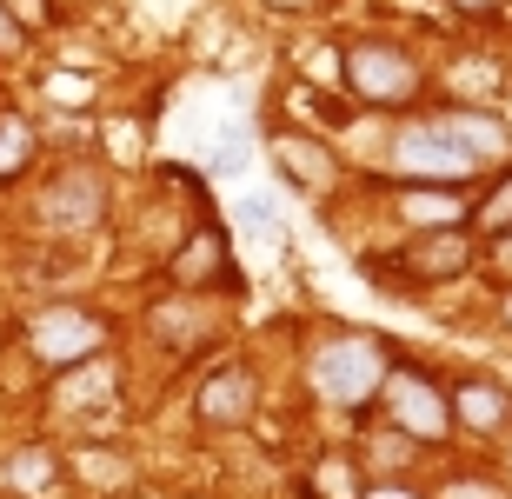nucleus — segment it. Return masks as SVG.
<instances>
[{
    "mask_svg": "<svg viewBox=\"0 0 512 499\" xmlns=\"http://www.w3.org/2000/svg\"><path fill=\"white\" fill-rule=\"evenodd\" d=\"M386 366H393V346H386L380 333L340 327V333H326V340L313 346V360H306V380H313V393H320L326 406H340V413H360L366 400H380Z\"/></svg>",
    "mask_w": 512,
    "mask_h": 499,
    "instance_id": "f257e3e1",
    "label": "nucleus"
},
{
    "mask_svg": "<svg viewBox=\"0 0 512 499\" xmlns=\"http://www.w3.org/2000/svg\"><path fill=\"white\" fill-rule=\"evenodd\" d=\"M340 87L360 107H413L419 87H426V74H419V60L399 47V40H380V34H366V40H346V54H340Z\"/></svg>",
    "mask_w": 512,
    "mask_h": 499,
    "instance_id": "f03ea898",
    "label": "nucleus"
},
{
    "mask_svg": "<svg viewBox=\"0 0 512 499\" xmlns=\"http://www.w3.org/2000/svg\"><path fill=\"white\" fill-rule=\"evenodd\" d=\"M393 173L413 180V187H446V180H473L479 160L466 154V140L453 134V120L433 114V120H413L393 134Z\"/></svg>",
    "mask_w": 512,
    "mask_h": 499,
    "instance_id": "7ed1b4c3",
    "label": "nucleus"
},
{
    "mask_svg": "<svg viewBox=\"0 0 512 499\" xmlns=\"http://www.w3.org/2000/svg\"><path fill=\"white\" fill-rule=\"evenodd\" d=\"M100 346H107V320L94 307H80V300H54V307H40L27 320V353L47 373H74V366L100 360Z\"/></svg>",
    "mask_w": 512,
    "mask_h": 499,
    "instance_id": "20e7f679",
    "label": "nucleus"
},
{
    "mask_svg": "<svg viewBox=\"0 0 512 499\" xmlns=\"http://www.w3.org/2000/svg\"><path fill=\"white\" fill-rule=\"evenodd\" d=\"M380 406H386V420H393V433H406L413 446H433V440H446V433H453L446 386H439L426 366H413V360H393V366H386Z\"/></svg>",
    "mask_w": 512,
    "mask_h": 499,
    "instance_id": "39448f33",
    "label": "nucleus"
},
{
    "mask_svg": "<svg viewBox=\"0 0 512 499\" xmlns=\"http://www.w3.org/2000/svg\"><path fill=\"white\" fill-rule=\"evenodd\" d=\"M473 267V233L446 227V233H413L393 260H366V273L399 280V287H439V280H459Z\"/></svg>",
    "mask_w": 512,
    "mask_h": 499,
    "instance_id": "423d86ee",
    "label": "nucleus"
},
{
    "mask_svg": "<svg viewBox=\"0 0 512 499\" xmlns=\"http://www.w3.org/2000/svg\"><path fill=\"white\" fill-rule=\"evenodd\" d=\"M40 220L67 233H87L107 220V173L100 167H60L47 187H40Z\"/></svg>",
    "mask_w": 512,
    "mask_h": 499,
    "instance_id": "0eeeda50",
    "label": "nucleus"
},
{
    "mask_svg": "<svg viewBox=\"0 0 512 499\" xmlns=\"http://www.w3.org/2000/svg\"><path fill=\"white\" fill-rule=\"evenodd\" d=\"M193 413H200V426H213V433L247 426L253 413H260V373H253L247 360H233V366H220V373H207V386H200Z\"/></svg>",
    "mask_w": 512,
    "mask_h": 499,
    "instance_id": "6e6552de",
    "label": "nucleus"
},
{
    "mask_svg": "<svg viewBox=\"0 0 512 499\" xmlns=\"http://www.w3.org/2000/svg\"><path fill=\"white\" fill-rule=\"evenodd\" d=\"M167 273H173V287H180V293H207V287H233V293H240V267H233L227 233H220V227H193L187 247L173 253Z\"/></svg>",
    "mask_w": 512,
    "mask_h": 499,
    "instance_id": "1a4fd4ad",
    "label": "nucleus"
},
{
    "mask_svg": "<svg viewBox=\"0 0 512 499\" xmlns=\"http://www.w3.org/2000/svg\"><path fill=\"white\" fill-rule=\"evenodd\" d=\"M273 167L286 173V187H300V193H333L340 187V160H333V147L313 134H273Z\"/></svg>",
    "mask_w": 512,
    "mask_h": 499,
    "instance_id": "9d476101",
    "label": "nucleus"
},
{
    "mask_svg": "<svg viewBox=\"0 0 512 499\" xmlns=\"http://www.w3.org/2000/svg\"><path fill=\"white\" fill-rule=\"evenodd\" d=\"M446 406H453V426H466V433H499V426H512V393L499 380H459L453 393H446Z\"/></svg>",
    "mask_w": 512,
    "mask_h": 499,
    "instance_id": "9b49d317",
    "label": "nucleus"
},
{
    "mask_svg": "<svg viewBox=\"0 0 512 499\" xmlns=\"http://www.w3.org/2000/svg\"><path fill=\"white\" fill-rule=\"evenodd\" d=\"M399 220L419 233H446V227H466V213H473V200H459L453 187H399Z\"/></svg>",
    "mask_w": 512,
    "mask_h": 499,
    "instance_id": "f8f14e48",
    "label": "nucleus"
},
{
    "mask_svg": "<svg viewBox=\"0 0 512 499\" xmlns=\"http://www.w3.org/2000/svg\"><path fill=\"white\" fill-rule=\"evenodd\" d=\"M466 227H473V233H486V240H512V173L499 180L493 193H479V200H473Z\"/></svg>",
    "mask_w": 512,
    "mask_h": 499,
    "instance_id": "ddd939ff",
    "label": "nucleus"
},
{
    "mask_svg": "<svg viewBox=\"0 0 512 499\" xmlns=\"http://www.w3.org/2000/svg\"><path fill=\"white\" fill-rule=\"evenodd\" d=\"M74 473L87 486H127L133 480L127 453H114V446H74Z\"/></svg>",
    "mask_w": 512,
    "mask_h": 499,
    "instance_id": "4468645a",
    "label": "nucleus"
},
{
    "mask_svg": "<svg viewBox=\"0 0 512 499\" xmlns=\"http://www.w3.org/2000/svg\"><path fill=\"white\" fill-rule=\"evenodd\" d=\"M27 160H34V127L20 114H0V180L27 173Z\"/></svg>",
    "mask_w": 512,
    "mask_h": 499,
    "instance_id": "2eb2a0df",
    "label": "nucleus"
},
{
    "mask_svg": "<svg viewBox=\"0 0 512 499\" xmlns=\"http://www.w3.org/2000/svg\"><path fill=\"white\" fill-rule=\"evenodd\" d=\"M453 87H459V107H479V100L499 94V67H486V60H466V67H453Z\"/></svg>",
    "mask_w": 512,
    "mask_h": 499,
    "instance_id": "dca6fc26",
    "label": "nucleus"
},
{
    "mask_svg": "<svg viewBox=\"0 0 512 499\" xmlns=\"http://www.w3.org/2000/svg\"><path fill=\"white\" fill-rule=\"evenodd\" d=\"M47 100H60V107H94V80L60 67V74H47Z\"/></svg>",
    "mask_w": 512,
    "mask_h": 499,
    "instance_id": "f3484780",
    "label": "nucleus"
},
{
    "mask_svg": "<svg viewBox=\"0 0 512 499\" xmlns=\"http://www.w3.org/2000/svg\"><path fill=\"white\" fill-rule=\"evenodd\" d=\"M14 480L20 486H47V480H60V460H47L40 446H27V453L14 460Z\"/></svg>",
    "mask_w": 512,
    "mask_h": 499,
    "instance_id": "a211bd4d",
    "label": "nucleus"
},
{
    "mask_svg": "<svg viewBox=\"0 0 512 499\" xmlns=\"http://www.w3.org/2000/svg\"><path fill=\"white\" fill-rule=\"evenodd\" d=\"M433 499H506V486L499 480H446Z\"/></svg>",
    "mask_w": 512,
    "mask_h": 499,
    "instance_id": "6ab92c4d",
    "label": "nucleus"
},
{
    "mask_svg": "<svg viewBox=\"0 0 512 499\" xmlns=\"http://www.w3.org/2000/svg\"><path fill=\"white\" fill-rule=\"evenodd\" d=\"M7 14H14L20 34H34V27H47V0H0Z\"/></svg>",
    "mask_w": 512,
    "mask_h": 499,
    "instance_id": "aec40b11",
    "label": "nucleus"
},
{
    "mask_svg": "<svg viewBox=\"0 0 512 499\" xmlns=\"http://www.w3.org/2000/svg\"><path fill=\"white\" fill-rule=\"evenodd\" d=\"M20 47H27V34H20V27H14V14L0 7V54H20Z\"/></svg>",
    "mask_w": 512,
    "mask_h": 499,
    "instance_id": "412c9836",
    "label": "nucleus"
},
{
    "mask_svg": "<svg viewBox=\"0 0 512 499\" xmlns=\"http://www.w3.org/2000/svg\"><path fill=\"white\" fill-rule=\"evenodd\" d=\"M446 7H453V14H499L506 0H446Z\"/></svg>",
    "mask_w": 512,
    "mask_h": 499,
    "instance_id": "4be33fe9",
    "label": "nucleus"
},
{
    "mask_svg": "<svg viewBox=\"0 0 512 499\" xmlns=\"http://www.w3.org/2000/svg\"><path fill=\"white\" fill-rule=\"evenodd\" d=\"M360 499H419V493H413V486H366Z\"/></svg>",
    "mask_w": 512,
    "mask_h": 499,
    "instance_id": "5701e85b",
    "label": "nucleus"
},
{
    "mask_svg": "<svg viewBox=\"0 0 512 499\" xmlns=\"http://www.w3.org/2000/svg\"><path fill=\"white\" fill-rule=\"evenodd\" d=\"M499 320H506V327H512V287L499 293Z\"/></svg>",
    "mask_w": 512,
    "mask_h": 499,
    "instance_id": "b1692460",
    "label": "nucleus"
},
{
    "mask_svg": "<svg viewBox=\"0 0 512 499\" xmlns=\"http://www.w3.org/2000/svg\"><path fill=\"white\" fill-rule=\"evenodd\" d=\"M273 7H306V0H273Z\"/></svg>",
    "mask_w": 512,
    "mask_h": 499,
    "instance_id": "393cba45",
    "label": "nucleus"
}]
</instances>
